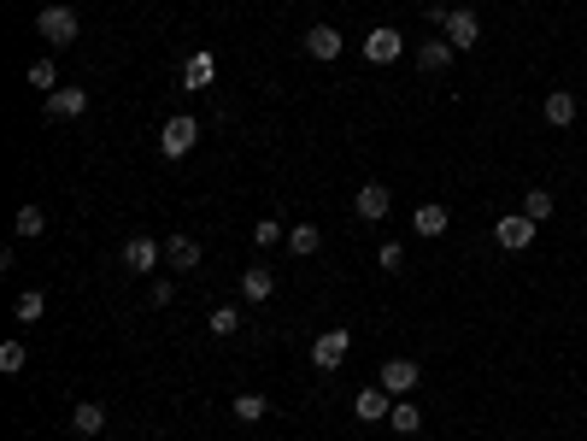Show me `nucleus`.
<instances>
[{
  "label": "nucleus",
  "instance_id": "nucleus-10",
  "mask_svg": "<svg viewBox=\"0 0 587 441\" xmlns=\"http://www.w3.org/2000/svg\"><path fill=\"white\" fill-rule=\"evenodd\" d=\"M88 112V88H54L47 95V118H83Z\"/></svg>",
  "mask_w": 587,
  "mask_h": 441
},
{
  "label": "nucleus",
  "instance_id": "nucleus-23",
  "mask_svg": "<svg viewBox=\"0 0 587 441\" xmlns=\"http://www.w3.org/2000/svg\"><path fill=\"white\" fill-rule=\"evenodd\" d=\"M29 83H36V88H42V95H54V88H59V65H54V59H36V65H29Z\"/></svg>",
  "mask_w": 587,
  "mask_h": 441
},
{
  "label": "nucleus",
  "instance_id": "nucleus-20",
  "mask_svg": "<svg viewBox=\"0 0 587 441\" xmlns=\"http://www.w3.org/2000/svg\"><path fill=\"white\" fill-rule=\"evenodd\" d=\"M288 247H294V254H300V259H306V254H318V247H323L318 224H294V229H288Z\"/></svg>",
  "mask_w": 587,
  "mask_h": 441
},
{
  "label": "nucleus",
  "instance_id": "nucleus-24",
  "mask_svg": "<svg viewBox=\"0 0 587 441\" xmlns=\"http://www.w3.org/2000/svg\"><path fill=\"white\" fill-rule=\"evenodd\" d=\"M12 312H18V324H36V318H42V312H47V300H42V288H29V295H18V306H12Z\"/></svg>",
  "mask_w": 587,
  "mask_h": 441
},
{
  "label": "nucleus",
  "instance_id": "nucleus-2",
  "mask_svg": "<svg viewBox=\"0 0 587 441\" xmlns=\"http://www.w3.org/2000/svg\"><path fill=\"white\" fill-rule=\"evenodd\" d=\"M493 242H500L505 254H517V247H529V242H534V218H529V212H505L500 224H493Z\"/></svg>",
  "mask_w": 587,
  "mask_h": 441
},
{
  "label": "nucleus",
  "instance_id": "nucleus-8",
  "mask_svg": "<svg viewBox=\"0 0 587 441\" xmlns=\"http://www.w3.org/2000/svg\"><path fill=\"white\" fill-rule=\"evenodd\" d=\"M352 412L364 418V424H382V418L393 412V395L382 383H370V388H359V400H352Z\"/></svg>",
  "mask_w": 587,
  "mask_h": 441
},
{
  "label": "nucleus",
  "instance_id": "nucleus-5",
  "mask_svg": "<svg viewBox=\"0 0 587 441\" xmlns=\"http://www.w3.org/2000/svg\"><path fill=\"white\" fill-rule=\"evenodd\" d=\"M347 347H352L347 329H323L318 342H311V365H318V370H335L341 359H347Z\"/></svg>",
  "mask_w": 587,
  "mask_h": 441
},
{
  "label": "nucleus",
  "instance_id": "nucleus-7",
  "mask_svg": "<svg viewBox=\"0 0 587 441\" xmlns=\"http://www.w3.org/2000/svg\"><path fill=\"white\" fill-rule=\"evenodd\" d=\"M441 29H447V42L459 47V54L482 42V18H475V12H464V6H459V12H447V24H441Z\"/></svg>",
  "mask_w": 587,
  "mask_h": 441
},
{
  "label": "nucleus",
  "instance_id": "nucleus-30",
  "mask_svg": "<svg viewBox=\"0 0 587 441\" xmlns=\"http://www.w3.org/2000/svg\"><path fill=\"white\" fill-rule=\"evenodd\" d=\"M382 270H400V265H406V247H400V242H382Z\"/></svg>",
  "mask_w": 587,
  "mask_h": 441
},
{
  "label": "nucleus",
  "instance_id": "nucleus-4",
  "mask_svg": "<svg viewBox=\"0 0 587 441\" xmlns=\"http://www.w3.org/2000/svg\"><path fill=\"white\" fill-rule=\"evenodd\" d=\"M406 54V36H400V29H370V36H364V59H370V65H393V59Z\"/></svg>",
  "mask_w": 587,
  "mask_h": 441
},
{
  "label": "nucleus",
  "instance_id": "nucleus-11",
  "mask_svg": "<svg viewBox=\"0 0 587 441\" xmlns=\"http://www.w3.org/2000/svg\"><path fill=\"white\" fill-rule=\"evenodd\" d=\"M241 295L252 300V306H265L270 295H277V270H265V265H252V270H241Z\"/></svg>",
  "mask_w": 587,
  "mask_h": 441
},
{
  "label": "nucleus",
  "instance_id": "nucleus-17",
  "mask_svg": "<svg viewBox=\"0 0 587 441\" xmlns=\"http://www.w3.org/2000/svg\"><path fill=\"white\" fill-rule=\"evenodd\" d=\"M100 424H106V406H95V400H83V406L70 412V429H77V436H100Z\"/></svg>",
  "mask_w": 587,
  "mask_h": 441
},
{
  "label": "nucleus",
  "instance_id": "nucleus-19",
  "mask_svg": "<svg viewBox=\"0 0 587 441\" xmlns=\"http://www.w3.org/2000/svg\"><path fill=\"white\" fill-rule=\"evenodd\" d=\"M229 412H236L241 424H259V418L270 412V400H265V395H252V388H247V395H236V406H229Z\"/></svg>",
  "mask_w": 587,
  "mask_h": 441
},
{
  "label": "nucleus",
  "instance_id": "nucleus-26",
  "mask_svg": "<svg viewBox=\"0 0 587 441\" xmlns=\"http://www.w3.org/2000/svg\"><path fill=\"white\" fill-rule=\"evenodd\" d=\"M12 229H18V236H42V229H47V218H42V206H18V218H12Z\"/></svg>",
  "mask_w": 587,
  "mask_h": 441
},
{
  "label": "nucleus",
  "instance_id": "nucleus-25",
  "mask_svg": "<svg viewBox=\"0 0 587 441\" xmlns=\"http://www.w3.org/2000/svg\"><path fill=\"white\" fill-rule=\"evenodd\" d=\"M523 212H529L534 224H541V218H552V188H529V195H523Z\"/></svg>",
  "mask_w": 587,
  "mask_h": 441
},
{
  "label": "nucleus",
  "instance_id": "nucleus-28",
  "mask_svg": "<svg viewBox=\"0 0 587 441\" xmlns=\"http://www.w3.org/2000/svg\"><path fill=\"white\" fill-rule=\"evenodd\" d=\"M252 242H259V247H277V242H288V229H282L277 218H265V224H252Z\"/></svg>",
  "mask_w": 587,
  "mask_h": 441
},
{
  "label": "nucleus",
  "instance_id": "nucleus-27",
  "mask_svg": "<svg viewBox=\"0 0 587 441\" xmlns=\"http://www.w3.org/2000/svg\"><path fill=\"white\" fill-rule=\"evenodd\" d=\"M206 329H211V336H236V329H241V312H236V306H218V312L206 318Z\"/></svg>",
  "mask_w": 587,
  "mask_h": 441
},
{
  "label": "nucleus",
  "instance_id": "nucleus-14",
  "mask_svg": "<svg viewBox=\"0 0 587 441\" xmlns=\"http://www.w3.org/2000/svg\"><path fill=\"white\" fill-rule=\"evenodd\" d=\"M165 259H170V270H194L200 265V242H194V236H170Z\"/></svg>",
  "mask_w": 587,
  "mask_h": 441
},
{
  "label": "nucleus",
  "instance_id": "nucleus-12",
  "mask_svg": "<svg viewBox=\"0 0 587 441\" xmlns=\"http://www.w3.org/2000/svg\"><path fill=\"white\" fill-rule=\"evenodd\" d=\"M159 254H165V247H159L153 236H129V242H124V265H129V270H153Z\"/></svg>",
  "mask_w": 587,
  "mask_h": 441
},
{
  "label": "nucleus",
  "instance_id": "nucleus-3",
  "mask_svg": "<svg viewBox=\"0 0 587 441\" xmlns=\"http://www.w3.org/2000/svg\"><path fill=\"white\" fill-rule=\"evenodd\" d=\"M194 142H200V124H194V118H182V112L170 118L165 129H159V147H165V159H182Z\"/></svg>",
  "mask_w": 587,
  "mask_h": 441
},
{
  "label": "nucleus",
  "instance_id": "nucleus-29",
  "mask_svg": "<svg viewBox=\"0 0 587 441\" xmlns=\"http://www.w3.org/2000/svg\"><path fill=\"white\" fill-rule=\"evenodd\" d=\"M0 370H6V377H18V370H24V347H18V342L0 347Z\"/></svg>",
  "mask_w": 587,
  "mask_h": 441
},
{
  "label": "nucleus",
  "instance_id": "nucleus-1",
  "mask_svg": "<svg viewBox=\"0 0 587 441\" xmlns=\"http://www.w3.org/2000/svg\"><path fill=\"white\" fill-rule=\"evenodd\" d=\"M36 29H42V36H47L54 47H70L77 36H83V18L70 12V6H47V12L36 18Z\"/></svg>",
  "mask_w": 587,
  "mask_h": 441
},
{
  "label": "nucleus",
  "instance_id": "nucleus-18",
  "mask_svg": "<svg viewBox=\"0 0 587 441\" xmlns=\"http://www.w3.org/2000/svg\"><path fill=\"white\" fill-rule=\"evenodd\" d=\"M388 424L400 429V436H418V424H423V412L418 406H411V395H400L393 400V412H388Z\"/></svg>",
  "mask_w": 587,
  "mask_h": 441
},
{
  "label": "nucleus",
  "instance_id": "nucleus-15",
  "mask_svg": "<svg viewBox=\"0 0 587 441\" xmlns=\"http://www.w3.org/2000/svg\"><path fill=\"white\" fill-rule=\"evenodd\" d=\"M411 229H418L423 242H434V236H447V206H418V218H411Z\"/></svg>",
  "mask_w": 587,
  "mask_h": 441
},
{
  "label": "nucleus",
  "instance_id": "nucleus-22",
  "mask_svg": "<svg viewBox=\"0 0 587 441\" xmlns=\"http://www.w3.org/2000/svg\"><path fill=\"white\" fill-rule=\"evenodd\" d=\"M211 83V54H194L182 65V88H206Z\"/></svg>",
  "mask_w": 587,
  "mask_h": 441
},
{
  "label": "nucleus",
  "instance_id": "nucleus-6",
  "mask_svg": "<svg viewBox=\"0 0 587 441\" xmlns=\"http://www.w3.org/2000/svg\"><path fill=\"white\" fill-rule=\"evenodd\" d=\"M388 206H393V195H388V183H364L359 195H352V212L364 218V224H376V218H388Z\"/></svg>",
  "mask_w": 587,
  "mask_h": 441
},
{
  "label": "nucleus",
  "instance_id": "nucleus-16",
  "mask_svg": "<svg viewBox=\"0 0 587 441\" xmlns=\"http://www.w3.org/2000/svg\"><path fill=\"white\" fill-rule=\"evenodd\" d=\"M546 124L552 129H564V124H575V95H564V88H552V95H546Z\"/></svg>",
  "mask_w": 587,
  "mask_h": 441
},
{
  "label": "nucleus",
  "instance_id": "nucleus-9",
  "mask_svg": "<svg viewBox=\"0 0 587 441\" xmlns=\"http://www.w3.org/2000/svg\"><path fill=\"white\" fill-rule=\"evenodd\" d=\"M418 377H423V370L411 365V359H388V365H382V377H376V383L388 388V395H411V388H418Z\"/></svg>",
  "mask_w": 587,
  "mask_h": 441
},
{
  "label": "nucleus",
  "instance_id": "nucleus-13",
  "mask_svg": "<svg viewBox=\"0 0 587 441\" xmlns=\"http://www.w3.org/2000/svg\"><path fill=\"white\" fill-rule=\"evenodd\" d=\"M306 54H311V59H335V54H341V29L311 24V29H306Z\"/></svg>",
  "mask_w": 587,
  "mask_h": 441
},
{
  "label": "nucleus",
  "instance_id": "nucleus-21",
  "mask_svg": "<svg viewBox=\"0 0 587 441\" xmlns=\"http://www.w3.org/2000/svg\"><path fill=\"white\" fill-rule=\"evenodd\" d=\"M447 59H452V42H423L418 47V65H423V71H447Z\"/></svg>",
  "mask_w": 587,
  "mask_h": 441
}]
</instances>
